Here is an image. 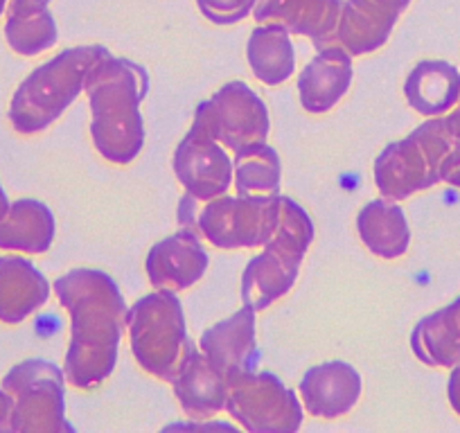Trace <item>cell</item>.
I'll return each mask as SVG.
<instances>
[{
	"mask_svg": "<svg viewBox=\"0 0 460 433\" xmlns=\"http://www.w3.org/2000/svg\"><path fill=\"white\" fill-rule=\"evenodd\" d=\"M52 291L70 316L66 382L79 391L102 386L118 364L127 330V305L120 287L100 269H73L55 280Z\"/></svg>",
	"mask_w": 460,
	"mask_h": 433,
	"instance_id": "obj_1",
	"label": "cell"
},
{
	"mask_svg": "<svg viewBox=\"0 0 460 433\" xmlns=\"http://www.w3.org/2000/svg\"><path fill=\"white\" fill-rule=\"evenodd\" d=\"M84 91L91 102V138L100 156L129 165L145 147V118L140 106L149 93L145 66L104 55L88 73Z\"/></svg>",
	"mask_w": 460,
	"mask_h": 433,
	"instance_id": "obj_2",
	"label": "cell"
},
{
	"mask_svg": "<svg viewBox=\"0 0 460 433\" xmlns=\"http://www.w3.org/2000/svg\"><path fill=\"white\" fill-rule=\"evenodd\" d=\"M109 52L104 46L68 48L34 68L10 102L7 118L14 131L34 136L55 125L84 91L93 66Z\"/></svg>",
	"mask_w": 460,
	"mask_h": 433,
	"instance_id": "obj_3",
	"label": "cell"
},
{
	"mask_svg": "<svg viewBox=\"0 0 460 433\" xmlns=\"http://www.w3.org/2000/svg\"><path fill=\"white\" fill-rule=\"evenodd\" d=\"M309 212L291 197H280V222L264 251L242 273V305L264 312L285 298L298 280L300 264L314 242Z\"/></svg>",
	"mask_w": 460,
	"mask_h": 433,
	"instance_id": "obj_4",
	"label": "cell"
},
{
	"mask_svg": "<svg viewBox=\"0 0 460 433\" xmlns=\"http://www.w3.org/2000/svg\"><path fill=\"white\" fill-rule=\"evenodd\" d=\"M127 330L140 368L172 382L194 343L188 337L183 305L176 291L156 289L136 300L127 314Z\"/></svg>",
	"mask_w": 460,
	"mask_h": 433,
	"instance_id": "obj_5",
	"label": "cell"
},
{
	"mask_svg": "<svg viewBox=\"0 0 460 433\" xmlns=\"http://www.w3.org/2000/svg\"><path fill=\"white\" fill-rule=\"evenodd\" d=\"M456 143L458 140L442 116L429 118L406 138L386 145L373 167L379 194L391 201H402L440 183V165Z\"/></svg>",
	"mask_w": 460,
	"mask_h": 433,
	"instance_id": "obj_6",
	"label": "cell"
},
{
	"mask_svg": "<svg viewBox=\"0 0 460 433\" xmlns=\"http://www.w3.org/2000/svg\"><path fill=\"white\" fill-rule=\"evenodd\" d=\"M282 194H237L228 192L203 203L194 210V228L215 249H258L276 233L280 222Z\"/></svg>",
	"mask_w": 460,
	"mask_h": 433,
	"instance_id": "obj_7",
	"label": "cell"
},
{
	"mask_svg": "<svg viewBox=\"0 0 460 433\" xmlns=\"http://www.w3.org/2000/svg\"><path fill=\"white\" fill-rule=\"evenodd\" d=\"M0 386L12 397L14 433H73L66 418V373L46 359L14 366Z\"/></svg>",
	"mask_w": 460,
	"mask_h": 433,
	"instance_id": "obj_8",
	"label": "cell"
},
{
	"mask_svg": "<svg viewBox=\"0 0 460 433\" xmlns=\"http://www.w3.org/2000/svg\"><path fill=\"white\" fill-rule=\"evenodd\" d=\"M226 413L251 433H294L303 427V402L273 373L228 375Z\"/></svg>",
	"mask_w": 460,
	"mask_h": 433,
	"instance_id": "obj_9",
	"label": "cell"
},
{
	"mask_svg": "<svg viewBox=\"0 0 460 433\" xmlns=\"http://www.w3.org/2000/svg\"><path fill=\"white\" fill-rule=\"evenodd\" d=\"M194 122L233 154L267 143L271 131L264 100L240 79L224 84L210 100L201 102L194 111Z\"/></svg>",
	"mask_w": 460,
	"mask_h": 433,
	"instance_id": "obj_10",
	"label": "cell"
},
{
	"mask_svg": "<svg viewBox=\"0 0 460 433\" xmlns=\"http://www.w3.org/2000/svg\"><path fill=\"white\" fill-rule=\"evenodd\" d=\"M172 170L176 181L183 185L185 194L199 203L221 197L235 183L228 149L197 122H192L183 140L176 145Z\"/></svg>",
	"mask_w": 460,
	"mask_h": 433,
	"instance_id": "obj_11",
	"label": "cell"
},
{
	"mask_svg": "<svg viewBox=\"0 0 460 433\" xmlns=\"http://www.w3.org/2000/svg\"><path fill=\"white\" fill-rule=\"evenodd\" d=\"M364 379L348 361L332 359L312 366L300 379V402L314 418L336 420L350 413L361 400Z\"/></svg>",
	"mask_w": 460,
	"mask_h": 433,
	"instance_id": "obj_12",
	"label": "cell"
},
{
	"mask_svg": "<svg viewBox=\"0 0 460 433\" xmlns=\"http://www.w3.org/2000/svg\"><path fill=\"white\" fill-rule=\"evenodd\" d=\"M145 271L154 289L185 291L208 271V253L197 228H181L156 242L145 260Z\"/></svg>",
	"mask_w": 460,
	"mask_h": 433,
	"instance_id": "obj_13",
	"label": "cell"
},
{
	"mask_svg": "<svg viewBox=\"0 0 460 433\" xmlns=\"http://www.w3.org/2000/svg\"><path fill=\"white\" fill-rule=\"evenodd\" d=\"M411 0H343L336 43L352 57L370 55L386 46Z\"/></svg>",
	"mask_w": 460,
	"mask_h": 433,
	"instance_id": "obj_14",
	"label": "cell"
},
{
	"mask_svg": "<svg viewBox=\"0 0 460 433\" xmlns=\"http://www.w3.org/2000/svg\"><path fill=\"white\" fill-rule=\"evenodd\" d=\"M343 0H255L258 23L282 25L289 34L307 37L316 50L336 43Z\"/></svg>",
	"mask_w": 460,
	"mask_h": 433,
	"instance_id": "obj_15",
	"label": "cell"
},
{
	"mask_svg": "<svg viewBox=\"0 0 460 433\" xmlns=\"http://www.w3.org/2000/svg\"><path fill=\"white\" fill-rule=\"evenodd\" d=\"M199 350L221 375L253 370L258 361V312L242 305L233 316L215 323L199 339Z\"/></svg>",
	"mask_w": 460,
	"mask_h": 433,
	"instance_id": "obj_16",
	"label": "cell"
},
{
	"mask_svg": "<svg viewBox=\"0 0 460 433\" xmlns=\"http://www.w3.org/2000/svg\"><path fill=\"white\" fill-rule=\"evenodd\" d=\"M355 68L352 55L341 43L321 48L298 77L300 104L307 113L323 116L330 113L350 91Z\"/></svg>",
	"mask_w": 460,
	"mask_h": 433,
	"instance_id": "obj_17",
	"label": "cell"
},
{
	"mask_svg": "<svg viewBox=\"0 0 460 433\" xmlns=\"http://www.w3.org/2000/svg\"><path fill=\"white\" fill-rule=\"evenodd\" d=\"M174 397L188 418L208 420L226 411L228 400V377L221 375L199 346H190L179 373L172 379Z\"/></svg>",
	"mask_w": 460,
	"mask_h": 433,
	"instance_id": "obj_18",
	"label": "cell"
},
{
	"mask_svg": "<svg viewBox=\"0 0 460 433\" xmlns=\"http://www.w3.org/2000/svg\"><path fill=\"white\" fill-rule=\"evenodd\" d=\"M50 282L21 255L0 258V321L19 325L50 298Z\"/></svg>",
	"mask_w": 460,
	"mask_h": 433,
	"instance_id": "obj_19",
	"label": "cell"
},
{
	"mask_svg": "<svg viewBox=\"0 0 460 433\" xmlns=\"http://www.w3.org/2000/svg\"><path fill=\"white\" fill-rule=\"evenodd\" d=\"M55 233V215L39 199L10 201V208L0 215V251L41 255L50 251Z\"/></svg>",
	"mask_w": 460,
	"mask_h": 433,
	"instance_id": "obj_20",
	"label": "cell"
},
{
	"mask_svg": "<svg viewBox=\"0 0 460 433\" xmlns=\"http://www.w3.org/2000/svg\"><path fill=\"white\" fill-rule=\"evenodd\" d=\"M404 97L420 116H447L460 100V70L449 61H420L406 77Z\"/></svg>",
	"mask_w": 460,
	"mask_h": 433,
	"instance_id": "obj_21",
	"label": "cell"
},
{
	"mask_svg": "<svg viewBox=\"0 0 460 433\" xmlns=\"http://www.w3.org/2000/svg\"><path fill=\"white\" fill-rule=\"evenodd\" d=\"M357 233L366 249L384 260L402 258L411 244V228L404 210L391 199L366 203L357 216Z\"/></svg>",
	"mask_w": 460,
	"mask_h": 433,
	"instance_id": "obj_22",
	"label": "cell"
},
{
	"mask_svg": "<svg viewBox=\"0 0 460 433\" xmlns=\"http://www.w3.org/2000/svg\"><path fill=\"white\" fill-rule=\"evenodd\" d=\"M5 39L16 55L37 57L59 41V28L50 12V0H10Z\"/></svg>",
	"mask_w": 460,
	"mask_h": 433,
	"instance_id": "obj_23",
	"label": "cell"
},
{
	"mask_svg": "<svg viewBox=\"0 0 460 433\" xmlns=\"http://www.w3.org/2000/svg\"><path fill=\"white\" fill-rule=\"evenodd\" d=\"M246 59L258 82L264 86H280L296 73L291 34L282 25L260 23L246 43Z\"/></svg>",
	"mask_w": 460,
	"mask_h": 433,
	"instance_id": "obj_24",
	"label": "cell"
},
{
	"mask_svg": "<svg viewBox=\"0 0 460 433\" xmlns=\"http://www.w3.org/2000/svg\"><path fill=\"white\" fill-rule=\"evenodd\" d=\"M411 350L431 368H454L460 361V323L451 305L429 314L411 332Z\"/></svg>",
	"mask_w": 460,
	"mask_h": 433,
	"instance_id": "obj_25",
	"label": "cell"
},
{
	"mask_svg": "<svg viewBox=\"0 0 460 433\" xmlns=\"http://www.w3.org/2000/svg\"><path fill=\"white\" fill-rule=\"evenodd\" d=\"M237 194H280L282 163L267 143L251 145L233 156Z\"/></svg>",
	"mask_w": 460,
	"mask_h": 433,
	"instance_id": "obj_26",
	"label": "cell"
},
{
	"mask_svg": "<svg viewBox=\"0 0 460 433\" xmlns=\"http://www.w3.org/2000/svg\"><path fill=\"white\" fill-rule=\"evenodd\" d=\"M197 7L210 23L235 25L253 14L255 0H197Z\"/></svg>",
	"mask_w": 460,
	"mask_h": 433,
	"instance_id": "obj_27",
	"label": "cell"
},
{
	"mask_svg": "<svg viewBox=\"0 0 460 433\" xmlns=\"http://www.w3.org/2000/svg\"><path fill=\"white\" fill-rule=\"evenodd\" d=\"M440 183H449L460 188V140L454 145L440 165Z\"/></svg>",
	"mask_w": 460,
	"mask_h": 433,
	"instance_id": "obj_28",
	"label": "cell"
},
{
	"mask_svg": "<svg viewBox=\"0 0 460 433\" xmlns=\"http://www.w3.org/2000/svg\"><path fill=\"white\" fill-rule=\"evenodd\" d=\"M447 397H449L451 409L460 415V361L451 368L449 384H447Z\"/></svg>",
	"mask_w": 460,
	"mask_h": 433,
	"instance_id": "obj_29",
	"label": "cell"
},
{
	"mask_svg": "<svg viewBox=\"0 0 460 433\" xmlns=\"http://www.w3.org/2000/svg\"><path fill=\"white\" fill-rule=\"evenodd\" d=\"M0 431H12V397L0 386Z\"/></svg>",
	"mask_w": 460,
	"mask_h": 433,
	"instance_id": "obj_30",
	"label": "cell"
},
{
	"mask_svg": "<svg viewBox=\"0 0 460 433\" xmlns=\"http://www.w3.org/2000/svg\"><path fill=\"white\" fill-rule=\"evenodd\" d=\"M445 120H447V127H449V131L454 134V138L460 140V100H458V104H456L454 109L447 113Z\"/></svg>",
	"mask_w": 460,
	"mask_h": 433,
	"instance_id": "obj_31",
	"label": "cell"
},
{
	"mask_svg": "<svg viewBox=\"0 0 460 433\" xmlns=\"http://www.w3.org/2000/svg\"><path fill=\"white\" fill-rule=\"evenodd\" d=\"M10 208V199H7L5 190H3V185H0V215Z\"/></svg>",
	"mask_w": 460,
	"mask_h": 433,
	"instance_id": "obj_32",
	"label": "cell"
},
{
	"mask_svg": "<svg viewBox=\"0 0 460 433\" xmlns=\"http://www.w3.org/2000/svg\"><path fill=\"white\" fill-rule=\"evenodd\" d=\"M451 309H454L456 318H458V323H460V298H456L454 303H451Z\"/></svg>",
	"mask_w": 460,
	"mask_h": 433,
	"instance_id": "obj_33",
	"label": "cell"
},
{
	"mask_svg": "<svg viewBox=\"0 0 460 433\" xmlns=\"http://www.w3.org/2000/svg\"><path fill=\"white\" fill-rule=\"evenodd\" d=\"M7 5H10V0H0V16L7 12Z\"/></svg>",
	"mask_w": 460,
	"mask_h": 433,
	"instance_id": "obj_34",
	"label": "cell"
}]
</instances>
